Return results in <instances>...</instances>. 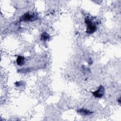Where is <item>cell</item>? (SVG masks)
<instances>
[{
  "mask_svg": "<svg viewBox=\"0 0 121 121\" xmlns=\"http://www.w3.org/2000/svg\"><path fill=\"white\" fill-rule=\"evenodd\" d=\"M118 102H119V103H120V102H121V101H120V98H119Z\"/></svg>",
  "mask_w": 121,
  "mask_h": 121,
  "instance_id": "7",
  "label": "cell"
},
{
  "mask_svg": "<svg viewBox=\"0 0 121 121\" xmlns=\"http://www.w3.org/2000/svg\"><path fill=\"white\" fill-rule=\"evenodd\" d=\"M25 58L23 56H18L17 59V64L19 66H22L24 63Z\"/></svg>",
  "mask_w": 121,
  "mask_h": 121,
  "instance_id": "5",
  "label": "cell"
},
{
  "mask_svg": "<svg viewBox=\"0 0 121 121\" xmlns=\"http://www.w3.org/2000/svg\"><path fill=\"white\" fill-rule=\"evenodd\" d=\"M104 88L103 86H100L99 88L95 91L92 92L93 95L96 98H101L104 94Z\"/></svg>",
  "mask_w": 121,
  "mask_h": 121,
  "instance_id": "2",
  "label": "cell"
},
{
  "mask_svg": "<svg viewBox=\"0 0 121 121\" xmlns=\"http://www.w3.org/2000/svg\"><path fill=\"white\" fill-rule=\"evenodd\" d=\"M77 112L84 115H88L92 114V112L87 109H79L77 110Z\"/></svg>",
  "mask_w": 121,
  "mask_h": 121,
  "instance_id": "4",
  "label": "cell"
},
{
  "mask_svg": "<svg viewBox=\"0 0 121 121\" xmlns=\"http://www.w3.org/2000/svg\"><path fill=\"white\" fill-rule=\"evenodd\" d=\"M85 22L86 25V33L87 34L90 35L96 31L97 29L96 26L89 18L86 17L85 19Z\"/></svg>",
  "mask_w": 121,
  "mask_h": 121,
  "instance_id": "1",
  "label": "cell"
},
{
  "mask_svg": "<svg viewBox=\"0 0 121 121\" xmlns=\"http://www.w3.org/2000/svg\"><path fill=\"white\" fill-rule=\"evenodd\" d=\"M34 20V16L33 15L30 14L28 13H25L21 18V21H32Z\"/></svg>",
  "mask_w": 121,
  "mask_h": 121,
  "instance_id": "3",
  "label": "cell"
},
{
  "mask_svg": "<svg viewBox=\"0 0 121 121\" xmlns=\"http://www.w3.org/2000/svg\"><path fill=\"white\" fill-rule=\"evenodd\" d=\"M50 35L46 33V32H43L42 34L41 35V39L42 40H43L44 41H45L47 40H48L50 38Z\"/></svg>",
  "mask_w": 121,
  "mask_h": 121,
  "instance_id": "6",
  "label": "cell"
}]
</instances>
